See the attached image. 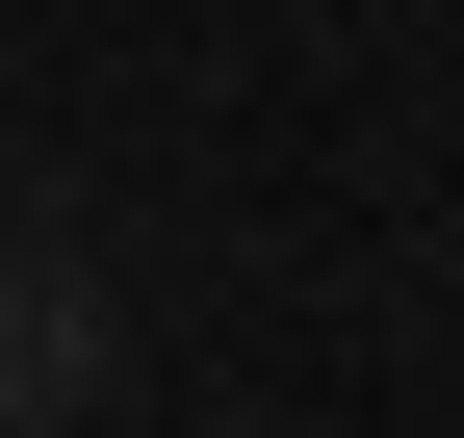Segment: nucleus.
Masks as SVG:
<instances>
[{
    "label": "nucleus",
    "mask_w": 464,
    "mask_h": 438,
    "mask_svg": "<svg viewBox=\"0 0 464 438\" xmlns=\"http://www.w3.org/2000/svg\"><path fill=\"white\" fill-rule=\"evenodd\" d=\"M0 387H26V336H0Z\"/></svg>",
    "instance_id": "nucleus-1"
}]
</instances>
